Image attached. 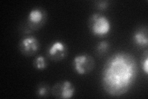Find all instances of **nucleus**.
I'll return each instance as SVG.
<instances>
[{"instance_id": "10", "label": "nucleus", "mask_w": 148, "mask_h": 99, "mask_svg": "<svg viewBox=\"0 0 148 99\" xmlns=\"http://www.w3.org/2000/svg\"><path fill=\"white\" fill-rule=\"evenodd\" d=\"M110 48V44L106 41H101L96 46V52L99 55H104Z\"/></svg>"}, {"instance_id": "8", "label": "nucleus", "mask_w": 148, "mask_h": 99, "mask_svg": "<svg viewBox=\"0 0 148 99\" xmlns=\"http://www.w3.org/2000/svg\"><path fill=\"white\" fill-rule=\"evenodd\" d=\"M133 40L137 46L145 48L148 45V35L146 27H141L135 31L133 35Z\"/></svg>"}, {"instance_id": "1", "label": "nucleus", "mask_w": 148, "mask_h": 99, "mask_svg": "<svg viewBox=\"0 0 148 99\" xmlns=\"http://www.w3.org/2000/svg\"><path fill=\"white\" fill-rule=\"evenodd\" d=\"M137 76L135 58L120 51L111 56L106 62L101 74L102 86L109 96H121L132 87Z\"/></svg>"}, {"instance_id": "2", "label": "nucleus", "mask_w": 148, "mask_h": 99, "mask_svg": "<svg viewBox=\"0 0 148 99\" xmlns=\"http://www.w3.org/2000/svg\"><path fill=\"white\" fill-rule=\"evenodd\" d=\"M89 27L93 35L103 37L110 32L111 23L107 17L99 13H94L89 19Z\"/></svg>"}, {"instance_id": "11", "label": "nucleus", "mask_w": 148, "mask_h": 99, "mask_svg": "<svg viewBox=\"0 0 148 99\" xmlns=\"http://www.w3.org/2000/svg\"><path fill=\"white\" fill-rule=\"evenodd\" d=\"M49 87L48 84L41 83L38 85L36 90V94L39 97H44L47 96L49 92Z\"/></svg>"}, {"instance_id": "3", "label": "nucleus", "mask_w": 148, "mask_h": 99, "mask_svg": "<svg viewBox=\"0 0 148 99\" xmlns=\"http://www.w3.org/2000/svg\"><path fill=\"white\" fill-rule=\"evenodd\" d=\"M73 70L79 75H86L91 73L95 68L96 62L92 56L88 54L75 56L73 59Z\"/></svg>"}, {"instance_id": "9", "label": "nucleus", "mask_w": 148, "mask_h": 99, "mask_svg": "<svg viewBox=\"0 0 148 99\" xmlns=\"http://www.w3.org/2000/svg\"><path fill=\"white\" fill-rule=\"evenodd\" d=\"M34 66L35 69L38 70H43L47 68V60L43 56H38L34 61Z\"/></svg>"}, {"instance_id": "4", "label": "nucleus", "mask_w": 148, "mask_h": 99, "mask_svg": "<svg viewBox=\"0 0 148 99\" xmlns=\"http://www.w3.org/2000/svg\"><path fill=\"white\" fill-rule=\"evenodd\" d=\"M47 20V13L42 8H35L29 12L27 19V26L29 32L40 29Z\"/></svg>"}, {"instance_id": "7", "label": "nucleus", "mask_w": 148, "mask_h": 99, "mask_svg": "<svg viewBox=\"0 0 148 99\" xmlns=\"http://www.w3.org/2000/svg\"><path fill=\"white\" fill-rule=\"evenodd\" d=\"M68 53L67 46L62 41H55L46 51V56L51 61H59L66 58Z\"/></svg>"}, {"instance_id": "13", "label": "nucleus", "mask_w": 148, "mask_h": 99, "mask_svg": "<svg viewBox=\"0 0 148 99\" xmlns=\"http://www.w3.org/2000/svg\"><path fill=\"white\" fill-rule=\"evenodd\" d=\"M108 1H100L96 2V6L98 9H101V10H104V9H106L108 6Z\"/></svg>"}, {"instance_id": "5", "label": "nucleus", "mask_w": 148, "mask_h": 99, "mask_svg": "<svg viewBox=\"0 0 148 99\" xmlns=\"http://www.w3.org/2000/svg\"><path fill=\"white\" fill-rule=\"evenodd\" d=\"M40 44L35 37L27 35L20 40L18 49L21 53L25 56H32L40 50Z\"/></svg>"}, {"instance_id": "6", "label": "nucleus", "mask_w": 148, "mask_h": 99, "mask_svg": "<svg viewBox=\"0 0 148 99\" xmlns=\"http://www.w3.org/2000/svg\"><path fill=\"white\" fill-rule=\"evenodd\" d=\"M75 88L70 81H64L55 84L51 89L52 95L56 98L68 99L74 96Z\"/></svg>"}, {"instance_id": "12", "label": "nucleus", "mask_w": 148, "mask_h": 99, "mask_svg": "<svg viewBox=\"0 0 148 99\" xmlns=\"http://www.w3.org/2000/svg\"><path fill=\"white\" fill-rule=\"evenodd\" d=\"M142 69L145 73L147 75L148 73V51L146 50L143 54L141 58Z\"/></svg>"}]
</instances>
